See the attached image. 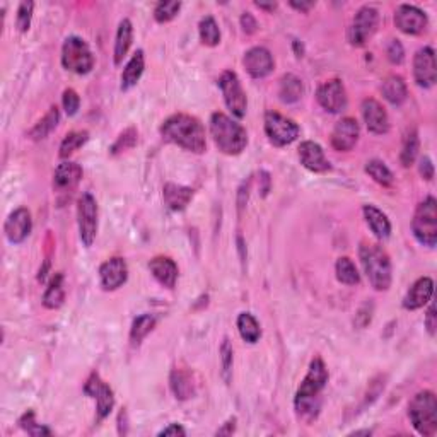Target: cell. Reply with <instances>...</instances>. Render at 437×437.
<instances>
[{
	"label": "cell",
	"instance_id": "6da1fadb",
	"mask_svg": "<svg viewBox=\"0 0 437 437\" xmlns=\"http://www.w3.org/2000/svg\"><path fill=\"white\" fill-rule=\"evenodd\" d=\"M161 136L166 142L176 144L195 154H202L207 147L203 125L195 116L185 115V113L167 118L161 126Z\"/></svg>",
	"mask_w": 437,
	"mask_h": 437
},
{
	"label": "cell",
	"instance_id": "7a4b0ae2",
	"mask_svg": "<svg viewBox=\"0 0 437 437\" xmlns=\"http://www.w3.org/2000/svg\"><path fill=\"white\" fill-rule=\"evenodd\" d=\"M328 383V369L320 357L313 359L308 374L296 393V410L302 417H314L320 408V395Z\"/></svg>",
	"mask_w": 437,
	"mask_h": 437
},
{
	"label": "cell",
	"instance_id": "3957f363",
	"mask_svg": "<svg viewBox=\"0 0 437 437\" xmlns=\"http://www.w3.org/2000/svg\"><path fill=\"white\" fill-rule=\"evenodd\" d=\"M210 133L217 149L227 156H238L248 145V133L244 126L224 113L212 115Z\"/></svg>",
	"mask_w": 437,
	"mask_h": 437
},
{
	"label": "cell",
	"instance_id": "277c9868",
	"mask_svg": "<svg viewBox=\"0 0 437 437\" xmlns=\"http://www.w3.org/2000/svg\"><path fill=\"white\" fill-rule=\"evenodd\" d=\"M359 256L371 285L376 291H388L391 285V261L388 253L379 244L362 243Z\"/></svg>",
	"mask_w": 437,
	"mask_h": 437
},
{
	"label": "cell",
	"instance_id": "5b68a950",
	"mask_svg": "<svg viewBox=\"0 0 437 437\" xmlns=\"http://www.w3.org/2000/svg\"><path fill=\"white\" fill-rule=\"evenodd\" d=\"M412 426L420 436L431 437L437 432V400L432 391H420L408 405Z\"/></svg>",
	"mask_w": 437,
	"mask_h": 437
},
{
	"label": "cell",
	"instance_id": "8992f818",
	"mask_svg": "<svg viewBox=\"0 0 437 437\" xmlns=\"http://www.w3.org/2000/svg\"><path fill=\"white\" fill-rule=\"evenodd\" d=\"M412 231L415 239L427 248H434L437 243V202L434 197H427L417 207L412 219Z\"/></svg>",
	"mask_w": 437,
	"mask_h": 437
},
{
	"label": "cell",
	"instance_id": "52a82bcc",
	"mask_svg": "<svg viewBox=\"0 0 437 437\" xmlns=\"http://www.w3.org/2000/svg\"><path fill=\"white\" fill-rule=\"evenodd\" d=\"M62 65L68 72L77 73V76H85L92 71L94 56L91 48L83 38L71 36L65 40L62 47Z\"/></svg>",
	"mask_w": 437,
	"mask_h": 437
},
{
	"label": "cell",
	"instance_id": "ba28073f",
	"mask_svg": "<svg viewBox=\"0 0 437 437\" xmlns=\"http://www.w3.org/2000/svg\"><path fill=\"white\" fill-rule=\"evenodd\" d=\"M379 24V12L371 6L361 7L355 12L352 23H350L349 31H347V40L352 47H362L366 42H369L371 36L378 30Z\"/></svg>",
	"mask_w": 437,
	"mask_h": 437
},
{
	"label": "cell",
	"instance_id": "9c48e42d",
	"mask_svg": "<svg viewBox=\"0 0 437 437\" xmlns=\"http://www.w3.org/2000/svg\"><path fill=\"white\" fill-rule=\"evenodd\" d=\"M265 133L275 147L292 144L299 137V126L291 118L277 112H268L265 115Z\"/></svg>",
	"mask_w": 437,
	"mask_h": 437
},
{
	"label": "cell",
	"instance_id": "30bf717a",
	"mask_svg": "<svg viewBox=\"0 0 437 437\" xmlns=\"http://www.w3.org/2000/svg\"><path fill=\"white\" fill-rule=\"evenodd\" d=\"M77 222L79 236L84 246H92L97 234V203L91 193H83L77 203Z\"/></svg>",
	"mask_w": 437,
	"mask_h": 437
},
{
	"label": "cell",
	"instance_id": "8fae6325",
	"mask_svg": "<svg viewBox=\"0 0 437 437\" xmlns=\"http://www.w3.org/2000/svg\"><path fill=\"white\" fill-rule=\"evenodd\" d=\"M219 88L222 91L224 101H226L227 108L231 109L232 115L236 118H243L246 115V92L243 91V85H241L238 76L231 71L224 72L219 79Z\"/></svg>",
	"mask_w": 437,
	"mask_h": 437
},
{
	"label": "cell",
	"instance_id": "7c38bea8",
	"mask_svg": "<svg viewBox=\"0 0 437 437\" xmlns=\"http://www.w3.org/2000/svg\"><path fill=\"white\" fill-rule=\"evenodd\" d=\"M316 100L323 109L330 113H342L347 108L345 85L340 79L326 80L320 85L316 92Z\"/></svg>",
	"mask_w": 437,
	"mask_h": 437
},
{
	"label": "cell",
	"instance_id": "4fadbf2b",
	"mask_svg": "<svg viewBox=\"0 0 437 437\" xmlns=\"http://www.w3.org/2000/svg\"><path fill=\"white\" fill-rule=\"evenodd\" d=\"M414 77L415 83L420 88L429 89L436 84L437 67H436V53L431 47L420 48L414 56Z\"/></svg>",
	"mask_w": 437,
	"mask_h": 437
},
{
	"label": "cell",
	"instance_id": "5bb4252c",
	"mask_svg": "<svg viewBox=\"0 0 437 437\" xmlns=\"http://www.w3.org/2000/svg\"><path fill=\"white\" fill-rule=\"evenodd\" d=\"M85 395H89L91 398L96 400V412H97V420H103L109 415V412L115 407V396H113L112 388L106 385L104 381H101V378L97 374H92L88 379L84 386Z\"/></svg>",
	"mask_w": 437,
	"mask_h": 437
},
{
	"label": "cell",
	"instance_id": "9a60e30c",
	"mask_svg": "<svg viewBox=\"0 0 437 437\" xmlns=\"http://www.w3.org/2000/svg\"><path fill=\"white\" fill-rule=\"evenodd\" d=\"M427 16L426 12L420 11L415 6H400L395 11V26L405 35H420L427 28Z\"/></svg>",
	"mask_w": 437,
	"mask_h": 437
},
{
	"label": "cell",
	"instance_id": "2e32d148",
	"mask_svg": "<svg viewBox=\"0 0 437 437\" xmlns=\"http://www.w3.org/2000/svg\"><path fill=\"white\" fill-rule=\"evenodd\" d=\"M362 118H364L367 130L374 136H385L390 130V118H388L386 109L379 101L367 97L362 101Z\"/></svg>",
	"mask_w": 437,
	"mask_h": 437
},
{
	"label": "cell",
	"instance_id": "e0dca14e",
	"mask_svg": "<svg viewBox=\"0 0 437 437\" xmlns=\"http://www.w3.org/2000/svg\"><path fill=\"white\" fill-rule=\"evenodd\" d=\"M32 229V220L31 214L28 208H18L7 217L6 224H4V232H6V238L11 241L12 244L23 243L28 236L31 234Z\"/></svg>",
	"mask_w": 437,
	"mask_h": 437
},
{
	"label": "cell",
	"instance_id": "ac0fdd59",
	"mask_svg": "<svg viewBox=\"0 0 437 437\" xmlns=\"http://www.w3.org/2000/svg\"><path fill=\"white\" fill-rule=\"evenodd\" d=\"M359 136H361V128H359L357 120L354 118H342L337 125H335L332 132V145L335 150L340 152H349L357 144Z\"/></svg>",
	"mask_w": 437,
	"mask_h": 437
},
{
	"label": "cell",
	"instance_id": "d6986e66",
	"mask_svg": "<svg viewBox=\"0 0 437 437\" xmlns=\"http://www.w3.org/2000/svg\"><path fill=\"white\" fill-rule=\"evenodd\" d=\"M243 64L253 79H263L268 73H272L273 67H275L272 53L263 47H255L244 53Z\"/></svg>",
	"mask_w": 437,
	"mask_h": 437
},
{
	"label": "cell",
	"instance_id": "ffe728a7",
	"mask_svg": "<svg viewBox=\"0 0 437 437\" xmlns=\"http://www.w3.org/2000/svg\"><path fill=\"white\" fill-rule=\"evenodd\" d=\"M100 279L101 287L104 291H116L128 279V268L124 258H112L104 261L100 268Z\"/></svg>",
	"mask_w": 437,
	"mask_h": 437
},
{
	"label": "cell",
	"instance_id": "44dd1931",
	"mask_svg": "<svg viewBox=\"0 0 437 437\" xmlns=\"http://www.w3.org/2000/svg\"><path fill=\"white\" fill-rule=\"evenodd\" d=\"M299 161L306 169L313 171V173H326L332 169L321 145L313 140H306L299 145Z\"/></svg>",
	"mask_w": 437,
	"mask_h": 437
},
{
	"label": "cell",
	"instance_id": "7402d4cb",
	"mask_svg": "<svg viewBox=\"0 0 437 437\" xmlns=\"http://www.w3.org/2000/svg\"><path fill=\"white\" fill-rule=\"evenodd\" d=\"M432 292H434V282L429 277H420L419 280L408 289L407 296L403 297V308L408 311H415V309L424 308L429 301H431Z\"/></svg>",
	"mask_w": 437,
	"mask_h": 437
},
{
	"label": "cell",
	"instance_id": "603a6c76",
	"mask_svg": "<svg viewBox=\"0 0 437 437\" xmlns=\"http://www.w3.org/2000/svg\"><path fill=\"white\" fill-rule=\"evenodd\" d=\"M149 270L162 287L174 289L178 280V265L169 256H156L150 260Z\"/></svg>",
	"mask_w": 437,
	"mask_h": 437
},
{
	"label": "cell",
	"instance_id": "cb8c5ba5",
	"mask_svg": "<svg viewBox=\"0 0 437 437\" xmlns=\"http://www.w3.org/2000/svg\"><path fill=\"white\" fill-rule=\"evenodd\" d=\"M80 178H83V167L71 161L62 162L55 171L53 186L59 191H71L79 185Z\"/></svg>",
	"mask_w": 437,
	"mask_h": 437
},
{
	"label": "cell",
	"instance_id": "d4e9b609",
	"mask_svg": "<svg viewBox=\"0 0 437 437\" xmlns=\"http://www.w3.org/2000/svg\"><path fill=\"white\" fill-rule=\"evenodd\" d=\"M162 198H164L167 208L174 212H181L193 198V190L188 186L176 185V183H166L164 188H162Z\"/></svg>",
	"mask_w": 437,
	"mask_h": 437
},
{
	"label": "cell",
	"instance_id": "484cf974",
	"mask_svg": "<svg viewBox=\"0 0 437 437\" xmlns=\"http://www.w3.org/2000/svg\"><path fill=\"white\" fill-rule=\"evenodd\" d=\"M362 212H364L367 226H369L371 231L374 232L376 238L378 239L390 238L391 224H390V220H388L386 214H383V212L374 205H366L364 208H362Z\"/></svg>",
	"mask_w": 437,
	"mask_h": 437
},
{
	"label": "cell",
	"instance_id": "4316f807",
	"mask_svg": "<svg viewBox=\"0 0 437 437\" xmlns=\"http://www.w3.org/2000/svg\"><path fill=\"white\" fill-rule=\"evenodd\" d=\"M381 92L388 103H391L393 106H402L408 97L407 84L400 76L386 77V79L383 80Z\"/></svg>",
	"mask_w": 437,
	"mask_h": 437
},
{
	"label": "cell",
	"instance_id": "83f0119b",
	"mask_svg": "<svg viewBox=\"0 0 437 437\" xmlns=\"http://www.w3.org/2000/svg\"><path fill=\"white\" fill-rule=\"evenodd\" d=\"M144 52L138 50L132 59L128 60V64L125 65L124 73H121V91H128L140 80L142 73H144Z\"/></svg>",
	"mask_w": 437,
	"mask_h": 437
},
{
	"label": "cell",
	"instance_id": "f1b7e54d",
	"mask_svg": "<svg viewBox=\"0 0 437 437\" xmlns=\"http://www.w3.org/2000/svg\"><path fill=\"white\" fill-rule=\"evenodd\" d=\"M304 92V85L299 77H296L294 73H285L280 79V88H279V96L280 101L285 104L297 103L302 97Z\"/></svg>",
	"mask_w": 437,
	"mask_h": 437
},
{
	"label": "cell",
	"instance_id": "f546056e",
	"mask_svg": "<svg viewBox=\"0 0 437 437\" xmlns=\"http://www.w3.org/2000/svg\"><path fill=\"white\" fill-rule=\"evenodd\" d=\"M133 40V28L130 19H124L118 26L116 40H115V65H121L124 59L128 53L130 47H132Z\"/></svg>",
	"mask_w": 437,
	"mask_h": 437
},
{
	"label": "cell",
	"instance_id": "4dcf8cb0",
	"mask_svg": "<svg viewBox=\"0 0 437 437\" xmlns=\"http://www.w3.org/2000/svg\"><path fill=\"white\" fill-rule=\"evenodd\" d=\"M171 390L178 400H190L195 395V385L186 371L174 369L171 373Z\"/></svg>",
	"mask_w": 437,
	"mask_h": 437
},
{
	"label": "cell",
	"instance_id": "1f68e13d",
	"mask_svg": "<svg viewBox=\"0 0 437 437\" xmlns=\"http://www.w3.org/2000/svg\"><path fill=\"white\" fill-rule=\"evenodd\" d=\"M65 299V289H64V275L62 273H55L43 294V306L48 309H59L64 304Z\"/></svg>",
	"mask_w": 437,
	"mask_h": 437
},
{
	"label": "cell",
	"instance_id": "d6a6232c",
	"mask_svg": "<svg viewBox=\"0 0 437 437\" xmlns=\"http://www.w3.org/2000/svg\"><path fill=\"white\" fill-rule=\"evenodd\" d=\"M59 121H60L59 108H56V106H52L50 112H48L47 115H44L42 120L38 121V124L32 126L31 132H30V137L32 138V140H43V138H47L53 132V130L56 128Z\"/></svg>",
	"mask_w": 437,
	"mask_h": 437
},
{
	"label": "cell",
	"instance_id": "836d02e7",
	"mask_svg": "<svg viewBox=\"0 0 437 437\" xmlns=\"http://www.w3.org/2000/svg\"><path fill=\"white\" fill-rule=\"evenodd\" d=\"M157 318L154 314H140L137 316L132 323V328H130V340L133 345H138L142 340L156 328Z\"/></svg>",
	"mask_w": 437,
	"mask_h": 437
},
{
	"label": "cell",
	"instance_id": "e575fe53",
	"mask_svg": "<svg viewBox=\"0 0 437 437\" xmlns=\"http://www.w3.org/2000/svg\"><path fill=\"white\" fill-rule=\"evenodd\" d=\"M238 330L241 338L248 344H256L261 337V328L251 313H241L238 316Z\"/></svg>",
	"mask_w": 437,
	"mask_h": 437
},
{
	"label": "cell",
	"instance_id": "d590c367",
	"mask_svg": "<svg viewBox=\"0 0 437 437\" xmlns=\"http://www.w3.org/2000/svg\"><path fill=\"white\" fill-rule=\"evenodd\" d=\"M366 173L381 186H391L395 181V176L390 171V167H388L383 161H379V159H371V161H367Z\"/></svg>",
	"mask_w": 437,
	"mask_h": 437
},
{
	"label": "cell",
	"instance_id": "8d00e7d4",
	"mask_svg": "<svg viewBox=\"0 0 437 437\" xmlns=\"http://www.w3.org/2000/svg\"><path fill=\"white\" fill-rule=\"evenodd\" d=\"M198 32H200V40H202L203 44L207 47H217L220 43V30L219 24L215 23V19L212 16H207L203 18L198 24Z\"/></svg>",
	"mask_w": 437,
	"mask_h": 437
},
{
	"label": "cell",
	"instance_id": "74e56055",
	"mask_svg": "<svg viewBox=\"0 0 437 437\" xmlns=\"http://www.w3.org/2000/svg\"><path fill=\"white\" fill-rule=\"evenodd\" d=\"M335 272H337V279L345 285H355L361 282V275H359L354 261L347 258V256L338 258L337 265H335Z\"/></svg>",
	"mask_w": 437,
	"mask_h": 437
},
{
	"label": "cell",
	"instance_id": "f35d334b",
	"mask_svg": "<svg viewBox=\"0 0 437 437\" xmlns=\"http://www.w3.org/2000/svg\"><path fill=\"white\" fill-rule=\"evenodd\" d=\"M419 149H420L419 133H417L415 128H412L410 132L405 136V140H403V149H402V154H400V161H402V164L405 167L414 164L417 154H419Z\"/></svg>",
	"mask_w": 437,
	"mask_h": 437
},
{
	"label": "cell",
	"instance_id": "ab89813d",
	"mask_svg": "<svg viewBox=\"0 0 437 437\" xmlns=\"http://www.w3.org/2000/svg\"><path fill=\"white\" fill-rule=\"evenodd\" d=\"M89 140V133L85 130H79V132H71L65 136L60 145V157H68L76 152L77 149H80L85 142Z\"/></svg>",
	"mask_w": 437,
	"mask_h": 437
},
{
	"label": "cell",
	"instance_id": "60d3db41",
	"mask_svg": "<svg viewBox=\"0 0 437 437\" xmlns=\"http://www.w3.org/2000/svg\"><path fill=\"white\" fill-rule=\"evenodd\" d=\"M181 9V2H159L154 9V19L159 24H164L173 21Z\"/></svg>",
	"mask_w": 437,
	"mask_h": 437
},
{
	"label": "cell",
	"instance_id": "b9f144b4",
	"mask_svg": "<svg viewBox=\"0 0 437 437\" xmlns=\"http://www.w3.org/2000/svg\"><path fill=\"white\" fill-rule=\"evenodd\" d=\"M19 424H21V427L30 436L38 437V436H50L52 434L50 429L36 422L35 414H32V412H26V414L21 417V420H19Z\"/></svg>",
	"mask_w": 437,
	"mask_h": 437
},
{
	"label": "cell",
	"instance_id": "7bdbcfd3",
	"mask_svg": "<svg viewBox=\"0 0 437 437\" xmlns=\"http://www.w3.org/2000/svg\"><path fill=\"white\" fill-rule=\"evenodd\" d=\"M137 136L138 133L136 128H126L125 132H121L120 137L116 138V142L112 147V154H115L116 156V154L132 149V147L137 144Z\"/></svg>",
	"mask_w": 437,
	"mask_h": 437
},
{
	"label": "cell",
	"instance_id": "ee69618b",
	"mask_svg": "<svg viewBox=\"0 0 437 437\" xmlns=\"http://www.w3.org/2000/svg\"><path fill=\"white\" fill-rule=\"evenodd\" d=\"M32 9H35V4L32 2H21L18 9V18H16V28L19 32H26L31 26L32 19Z\"/></svg>",
	"mask_w": 437,
	"mask_h": 437
},
{
	"label": "cell",
	"instance_id": "f6af8a7d",
	"mask_svg": "<svg viewBox=\"0 0 437 437\" xmlns=\"http://www.w3.org/2000/svg\"><path fill=\"white\" fill-rule=\"evenodd\" d=\"M232 347L229 344V340H224L222 345H220V361H222V378L224 381L229 383L231 381V374H232Z\"/></svg>",
	"mask_w": 437,
	"mask_h": 437
},
{
	"label": "cell",
	"instance_id": "bcb514c9",
	"mask_svg": "<svg viewBox=\"0 0 437 437\" xmlns=\"http://www.w3.org/2000/svg\"><path fill=\"white\" fill-rule=\"evenodd\" d=\"M62 104H64L65 113H67L68 116H73L77 112H79V106H80L79 94L73 91V89H65L64 96H62Z\"/></svg>",
	"mask_w": 437,
	"mask_h": 437
},
{
	"label": "cell",
	"instance_id": "7dc6e473",
	"mask_svg": "<svg viewBox=\"0 0 437 437\" xmlns=\"http://www.w3.org/2000/svg\"><path fill=\"white\" fill-rule=\"evenodd\" d=\"M388 60H390L391 64L400 65L403 62V59H405V50H403V44L398 42V40H391L390 44H388Z\"/></svg>",
	"mask_w": 437,
	"mask_h": 437
},
{
	"label": "cell",
	"instance_id": "c3c4849f",
	"mask_svg": "<svg viewBox=\"0 0 437 437\" xmlns=\"http://www.w3.org/2000/svg\"><path fill=\"white\" fill-rule=\"evenodd\" d=\"M241 28H243V31L246 32V35H253V32L258 30V23H256V19L253 18L250 12H244V14L241 16Z\"/></svg>",
	"mask_w": 437,
	"mask_h": 437
},
{
	"label": "cell",
	"instance_id": "681fc988",
	"mask_svg": "<svg viewBox=\"0 0 437 437\" xmlns=\"http://www.w3.org/2000/svg\"><path fill=\"white\" fill-rule=\"evenodd\" d=\"M419 171H420V174H422V178H426L427 181H431V179L434 178V164H432V161L427 156L420 159Z\"/></svg>",
	"mask_w": 437,
	"mask_h": 437
},
{
	"label": "cell",
	"instance_id": "f907efd6",
	"mask_svg": "<svg viewBox=\"0 0 437 437\" xmlns=\"http://www.w3.org/2000/svg\"><path fill=\"white\" fill-rule=\"evenodd\" d=\"M426 326H427V332L431 337H434L436 335V328H437V314H436V306L431 304V308H429V311L426 314Z\"/></svg>",
	"mask_w": 437,
	"mask_h": 437
},
{
	"label": "cell",
	"instance_id": "816d5d0a",
	"mask_svg": "<svg viewBox=\"0 0 437 437\" xmlns=\"http://www.w3.org/2000/svg\"><path fill=\"white\" fill-rule=\"evenodd\" d=\"M159 436H186V431L179 424H169L159 432Z\"/></svg>",
	"mask_w": 437,
	"mask_h": 437
},
{
	"label": "cell",
	"instance_id": "f5cc1de1",
	"mask_svg": "<svg viewBox=\"0 0 437 437\" xmlns=\"http://www.w3.org/2000/svg\"><path fill=\"white\" fill-rule=\"evenodd\" d=\"M289 4H291V7H294V9L301 12H308L314 6L313 2H289Z\"/></svg>",
	"mask_w": 437,
	"mask_h": 437
},
{
	"label": "cell",
	"instance_id": "db71d44e",
	"mask_svg": "<svg viewBox=\"0 0 437 437\" xmlns=\"http://www.w3.org/2000/svg\"><path fill=\"white\" fill-rule=\"evenodd\" d=\"M234 422H236V419L229 420V422L226 424V429H220V431H217V434L219 436H229V434H232V432H234Z\"/></svg>",
	"mask_w": 437,
	"mask_h": 437
},
{
	"label": "cell",
	"instance_id": "11a10c76",
	"mask_svg": "<svg viewBox=\"0 0 437 437\" xmlns=\"http://www.w3.org/2000/svg\"><path fill=\"white\" fill-rule=\"evenodd\" d=\"M255 6L258 7V9L273 12L277 9V2H255Z\"/></svg>",
	"mask_w": 437,
	"mask_h": 437
}]
</instances>
